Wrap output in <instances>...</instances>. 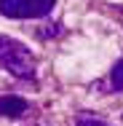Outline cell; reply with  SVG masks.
I'll use <instances>...</instances> for the list:
<instances>
[{
	"instance_id": "1",
	"label": "cell",
	"mask_w": 123,
	"mask_h": 126,
	"mask_svg": "<svg viewBox=\"0 0 123 126\" xmlns=\"http://www.w3.org/2000/svg\"><path fill=\"white\" fill-rule=\"evenodd\" d=\"M0 67L8 70L11 75H16V78H35L38 62H35L32 51L27 48L24 43L0 35Z\"/></svg>"
},
{
	"instance_id": "2",
	"label": "cell",
	"mask_w": 123,
	"mask_h": 126,
	"mask_svg": "<svg viewBox=\"0 0 123 126\" xmlns=\"http://www.w3.org/2000/svg\"><path fill=\"white\" fill-rule=\"evenodd\" d=\"M56 0H0V14L11 19H38L51 14Z\"/></svg>"
},
{
	"instance_id": "4",
	"label": "cell",
	"mask_w": 123,
	"mask_h": 126,
	"mask_svg": "<svg viewBox=\"0 0 123 126\" xmlns=\"http://www.w3.org/2000/svg\"><path fill=\"white\" fill-rule=\"evenodd\" d=\"M110 83H112L115 91H123V59L115 62V67H112V73H110Z\"/></svg>"
},
{
	"instance_id": "3",
	"label": "cell",
	"mask_w": 123,
	"mask_h": 126,
	"mask_svg": "<svg viewBox=\"0 0 123 126\" xmlns=\"http://www.w3.org/2000/svg\"><path fill=\"white\" fill-rule=\"evenodd\" d=\"M27 110H29V105L22 97H14V94L0 97V115H5V118H22Z\"/></svg>"
},
{
	"instance_id": "5",
	"label": "cell",
	"mask_w": 123,
	"mask_h": 126,
	"mask_svg": "<svg viewBox=\"0 0 123 126\" xmlns=\"http://www.w3.org/2000/svg\"><path fill=\"white\" fill-rule=\"evenodd\" d=\"M78 126H110V124H104V121H99V118H88V115H83V118H78Z\"/></svg>"
}]
</instances>
